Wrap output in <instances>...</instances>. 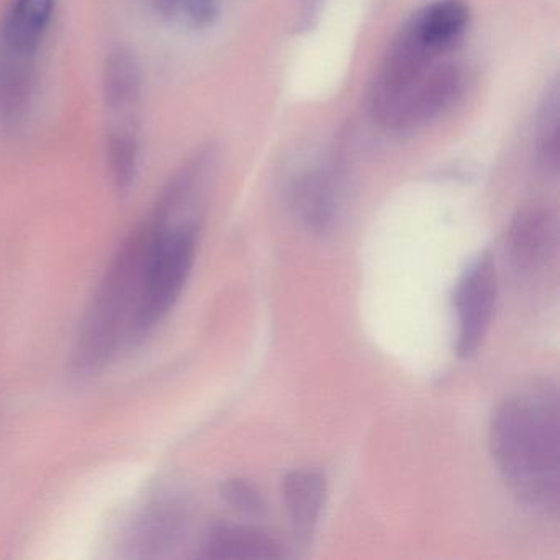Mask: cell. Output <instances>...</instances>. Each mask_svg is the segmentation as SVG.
I'll return each instance as SVG.
<instances>
[{
  "label": "cell",
  "instance_id": "obj_16",
  "mask_svg": "<svg viewBox=\"0 0 560 560\" xmlns=\"http://www.w3.org/2000/svg\"><path fill=\"white\" fill-rule=\"evenodd\" d=\"M221 497L232 510L245 516H261L267 511L264 494L244 478H229L221 488Z\"/></svg>",
  "mask_w": 560,
  "mask_h": 560
},
{
  "label": "cell",
  "instance_id": "obj_7",
  "mask_svg": "<svg viewBox=\"0 0 560 560\" xmlns=\"http://www.w3.org/2000/svg\"><path fill=\"white\" fill-rule=\"evenodd\" d=\"M142 93L143 74L137 55L124 45L110 48L103 70V100L109 126H139Z\"/></svg>",
  "mask_w": 560,
  "mask_h": 560
},
{
  "label": "cell",
  "instance_id": "obj_12",
  "mask_svg": "<svg viewBox=\"0 0 560 560\" xmlns=\"http://www.w3.org/2000/svg\"><path fill=\"white\" fill-rule=\"evenodd\" d=\"M185 510L176 501H160L145 511L133 530L132 546L140 556H153L172 546L185 526Z\"/></svg>",
  "mask_w": 560,
  "mask_h": 560
},
{
  "label": "cell",
  "instance_id": "obj_9",
  "mask_svg": "<svg viewBox=\"0 0 560 560\" xmlns=\"http://www.w3.org/2000/svg\"><path fill=\"white\" fill-rule=\"evenodd\" d=\"M283 544L260 527L218 524L202 540V559L275 560L283 559Z\"/></svg>",
  "mask_w": 560,
  "mask_h": 560
},
{
  "label": "cell",
  "instance_id": "obj_4",
  "mask_svg": "<svg viewBox=\"0 0 560 560\" xmlns=\"http://www.w3.org/2000/svg\"><path fill=\"white\" fill-rule=\"evenodd\" d=\"M498 298V277L493 255L483 252L462 273L454 293L457 314L455 352L460 359H470L480 349L493 320Z\"/></svg>",
  "mask_w": 560,
  "mask_h": 560
},
{
  "label": "cell",
  "instance_id": "obj_13",
  "mask_svg": "<svg viewBox=\"0 0 560 560\" xmlns=\"http://www.w3.org/2000/svg\"><path fill=\"white\" fill-rule=\"evenodd\" d=\"M106 156L110 179L119 195H127L136 185L140 165V129L136 126H109L106 133Z\"/></svg>",
  "mask_w": 560,
  "mask_h": 560
},
{
  "label": "cell",
  "instance_id": "obj_1",
  "mask_svg": "<svg viewBox=\"0 0 560 560\" xmlns=\"http://www.w3.org/2000/svg\"><path fill=\"white\" fill-rule=\"evenodd\" d=\"M559 392L546 380L508 396L488 431V447L501 477L520 503L544 516L559 511Z\"/></svg>",
  "mask_w": 560,
  "mask_h": 560
},
{
  "label": "cell",
  "instance_id": "obj_15",
  "mask_svg": "<svg viewBox=\"0 0 560 560\" xmlns=\"http://www.w3.org/2000/svg\"><path fill=\"white\" fill-rule=\"evenodd\" d=\"M162 21L186 31H205L219 18V0H149Z\"/></svg>",
  "mask_w": 560,
  "mask_h": 560
},
{
  "label": "cell",
  "instance_id": "obj_6",
  "mask_svg": "<svg viewBox=\"0 0 560 560\" xmlns=\"http://www.w3.org/2000/svg\"><path fill=\"white\" fill-rule=\"evenodd\" d=\"M559 225L553 211L546 206L521 209L506 235V255L514 270L523 275L542 270L557 250Z\"/></svg>",
  "mask_w": 560,
  "mask_h": 560
},
{
  "label": "cell",
  "instance_id": "obj_8",
  "mask_svg": "<svg viewBox=\"0 0 560 560\" xmlns=\"http://www.w3.org/2000/svg\"><path fill=\"white\" fill-rule=\"evenodd\" d=\"M38 55L0 45V133H12L27 120L37 86Z\"/></svg>",
  "mask_w": 560,
  "mask_h": 560
},
{
  "label": "cell",
  "instance_id": "obj_3",
  "mask_svg": "<svg viewBox=\"0 0 560 560\" xmlns=\"http://www.w3.org/2000/svg\"><path fill=\"white\" fill-rule=\"evenodd\" d=\"M159 234L147 257L145 270L140 281L139 296L130 323L127 347L142 343L168 316L182 296L196 254H198L199 229L196 219L168 221L162 212Z\"/></svg>",
  "mask_w": 560,
  "mask_h": 560
},
{
  "label": "cell",
  "instance_id": "obj_14",
  "mask_svg": "<svg viewBox=\"0 0 560 560\" xmlns=\"http://www.w3.org/2000/svg\"><path fill=\"white\" fill-rule=\"evenodd\" d=\"M534 150L537 163L544 172L557 173L559 170V83L553 81L546 91L537 110L534 129Z\"/></svg>",
  "mask_w": 560,
  "mask_h": 560
},
{
  "label": "cell",
  "instance_id": "obj_11",
  "mask_svg": "<svg viewBox=\"0 0 560 560\" xmlns=\"http://www.w3.org/2000/svg\"><path fill=\"white\" fill-rule=\"evenodd\" d=\"M57 0H12L0 22V45L38 55L54 21Z\"/></svg>",
  "mask_w": 560,
  "mask_h": 560
},
{
  "label": "cell",
  "instance_id": "obj_2",
  "mask_svg": "<svg viewBox=\"0 0 560 560\" xmlns=\"http://www.w3.org/2000/svg\"><path fill=\"white\" fill-rule=\"evenodd\" d=\"M160 225L162 218L153 211L130 232L107 268L71 355L74 378L86 380L103 372L117 352L127 347L140 281Z\"/></svg>",
  "mask_w": 560,
  "mask_h": 560
},
{
  "label": "cell",
  "instance_id": "obj_17",
  "mask_svg": "<svg viewBox=\"0 0 560 560\" xmlns=\"http://www.w3.org/2000/svg\"><path fill=\"white\" fill-rule=\"evenodd\" d=\"M296 32H307L316 25L324 0H296Z\"/></svg>",
  "mask_w": 560,
  "mask_h": 560
},
{
  "label": "cell",
  "instance_id": "obj_10",
  "mask_svg": "<svg viewBox=\"0 0 560 560\" xmlns=\"http://www.w3.org/2000/svg\"><path fill=\"white\" fill-rule=\"evenodd\" d=\"M281 493L294 534L301 540L311 539L326 506L327 481L323 471L311 468L290 471L284 477Z\"/></svg>",
  "mask_w": 560,
  "mask_h": 560
},
{
  "label": "cell",
  "instance_id": "obj_5",
  "mask_svg": "<svg viewBox=\"0 0 560 560\" xmlns=\"http://www.w3.org/2000/svg\"><path fill=\"white\" fill-rule=\"evenodd\" d=\"M294 218L313 234L332 231L342 208V175L334 159L296 172L288 185Z\"/></svg>",
  "mask_w": 560,
  "mask_h": 560
}]
</instances>
